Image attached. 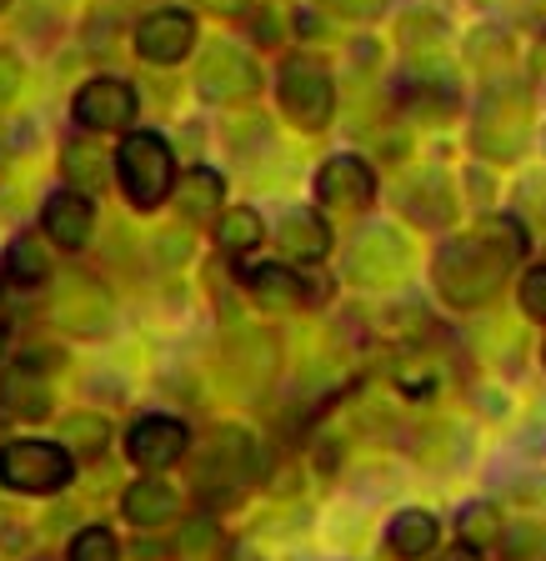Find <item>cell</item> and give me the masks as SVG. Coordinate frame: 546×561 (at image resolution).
Returning a JSON list of instances; mask_svg holds the SVG:
<instances>
[{
	"mask_svg": "<svg viewBox=\"0 0 546 561\" xmlns=\"http://www.w3.org/2000/svg\"><path fill=\"white\" fill-rule=\"evenodd\" d=\"M276 245L296 261H321L326 251H331V226H326V216H316L311 206H296L276 221Z\"/></svg>",
	"mask_w": 546,
	"mask_h": 561,
	"instance_id": "cell-17",
	"label": "cell"
},
{
	"mask_svg": "<svg viewBox=\"0 0 546 561\" xmlns=\"http://www.w3.org/2000/svg\"><path fill=\"white\" fill-rule=\"evenodd\" d=\"M542 356H546V346H542Z\"/></svg>",
	"mask_w": 546,
	"mask_h": 561,
	"instance_id": "cell-40",
	"label": "cell"
},
{
	"mask_svg": "<svg viewBox=\"0 0 546 561\" xmlns=\"http://www.w3.org/2000/svg\"><path fill=\"white\" fill-rule=\"evenodd\" d=\"M401 210H407L417 226H452L456 196L442 175H421V181H411V186L401 191Z\"/></svg>",
	"mask_w": 546,
	"mask_h": 561,
	"instance_id": "cell-20",
	"label": "cell"
},
{
	"mask_svg": "<svg viewBox=\"0 0 546 561\" xmlns=\"http://www.w3.org/2000/svg\"><path fill=\"white\" fill-rule=\"evenodd\" d=\"M522 311L532 316V321H546V266L522 276Z\"/></svg>",
	"mask_w": 546,
	"mask_h": 561,
	"instance_id": "cell-31",
	"label": "cell"
},
{
	"mask_svg": "<svg viewBox=\"0 0 546 561\" xmlns=\"http://www.w3.org/2000/svg\"><path fill=\"white\" fill-rule=\"evenodd\" d=\"M66 561H121L116 531H111V526H86V531H76Z\"/></svg>",
	"mask_w": 546,
	"mask_h": 561,
	"instance_id": "cell-28",
	"label": "cell"
},
{
	"mask_svg": "<svg viewBox=\"0 0 546 561\" xmlns=\"http://www.w3.org/2000/svg\"><path fill=\"white\" fill-rule=\"evenodd\" d=\"M257 471V442L236 426H216L196 451V477L206 491H236Z\"/></svg>",
	"mask_w": 546,
	"mask_h": 561,
	"instance_id": "cell-7",
	"label": "cell"
},
{
	"mask_svg": "<svg viewBox=\"0 0 546 561\" xmlns=\"http://www.w3.org/2000/svg\"><path fill=\"white\" fill-rule=\"evenodd\" d=\"M116 171H121V191L136 210H156L175 186V156L156 130H130L116 151Z\"/></svg>",
	"mask_w": 546,
	"mask_h": 561,
	"instance_id": "cell-2",
	"label": "cell"
},
{
	"mask_svg": "<svg viewBox=\"0 0 546 561\" xmlns=\"http://www.w3.org/2000/svg\"><path fill=\"white\" fill-rule=\"evenodd\" d=\"M316 280L302 276V271L266 261V266H257L251 276H246V291H251V301L257 306H266V311H296V306H311V301H321L326 296V286H316Z\"/></svg>",
	"mask_w": 546,
	"mask_h": 561,
	"instance_id": "cell-13",
	"label": "cell"
},
{
	"mask_svg": "<svg viewBox=\"0 0 546 561\" xmlns=\"http://www.w3.org/2000/svg\"><path fill=\"white\" fill-rule=\"evenodd\" d=\"M50 321L66 327L70 336L95 341L116 327V306H111L105 286H95V280H86V276H66V280H56V291H50Z\"/></svg>",
	"mask_w": 546,
	"mask_h": 561,
	"instance_id": "cell-6",
	"label": "cell"
},
{
	"mask_svg": "<svg viewBox=\"0 0 546 561\" xmlns=\"http://www.w3.org/2000/svg\"><path fill=\"white\" fill-rule=\"evenodd\" d=\"M321 5L346 15V21H372V15H382V0H321Z\"/></svg>",
	"mask_w": 546,
	"mask_h": 561,
	"instance_id": "cell-33",
	"label": "cell"
},
{
	"mask_svg": "<svg viewBox=\"0 0 546 561\" xmlns=\"http://www.w3.org/2000/svg\"><path fill=\"white\" fill-rule=\"evenodd\" d=\"M181 557L186 561H206L211 551L221 547V531H216V522H206V516H196V522H186V531H181Z\"/></svg>",
	"mask_w": 546,
	"mask_h": 561,
	"instance_id": "cell-30",
	"label": "cell"
},
{
	"mask_svg": "<svg viewBox=\"0 0 546 561\" xmlns=\"http://www.w3.org/2000/svg\"><path fill=\"white\" fill-rule=\"evenodd\" d=\"M0 351H5V331H0Z\"/></svg>",
	"mask_w": 546,
	"mask_h": 561,
	"instance_id": "cell-37",
	"label": "cell"
},
{
	"mask_svg": "<svg viewBox=\"0 0 546 561\" xmlns=\"http://www.w3.org/2000/svg\"><path fill=\"white\" fill-rule=\"evenodd\" d=\"M211 11H221V15H241L246 11V0H206Z\"/></svg>",
	"mask_w": 546,
	"mask_h": 561,
	"instance_id": "cell-35",
	"label": "cell"
},
{
	"mask_svg": "<svg viewBox=\"0 0 546 561\" xmlns=\"http://www.w3.org/2000/svg\"><path fill=\"white\" fill-rule=\"evenodd\" d=\"M276 91H281V111L302 130H321L337 111V85L331 70L311 56H286L276 70Z\"/></svg>",
	"mask_w": 546,
	"mask_h": 561,
	"instance_id": "cell-4",
	"label": "cell"
},
{
	"mask_svg": "<svg viewBox=\"0 0 546 561\" xmlns=\"http://www.w3.org/2000/svg\"><path fill=\"white\" fill-rule=\"evenodd\" d=\"M507 557L512 561H546V526L542 522H516L512 531H501Z\"/></svg>",
	"mask_w": 546,
	"mask_h": 561,
	"instance_id": "cell-29",
	"label": "cell"
},
{
	"mask_svg": "<svg viewBox=\"0 0 546 561\" xmlns=\"http://www.w3.org/2000/svg\"><path fill=\"white\" fill-rule=\"evenodd\" d=\"M5 5H11V0H0V11H5Z\"/></svg>",
	"mask_w": 546,
	"mask_h": 561,
	"instance_id": "cell-39",
	"label": "cell"
},
{
	"mask_svg": "<svg viewBox=\"0 0 546 561\" xmlns=\"http://www.w3.org/2000/svg\"><path fill=\"white\" fill-rule=\"evenodd\" d=\"M35 561H56V557H35Z\"/></svg>",
	"mask_w": 546,
	"mask_h": 561,
	"instance_id": "cell-38",
	"label": "cell"
},
{
	"mask_svg": "<svg viewBox=\"0 0 546 561\" xmlns=\"http://www.w3.org/2000/svg\"><path fill=\"white\" fill-rule=\"evenodd\" d=\"M21 76H25L21 60H15L11 50H0V101H11V95L21 91Z\"/></svg>",
	"mask_w": 546,
	"mask_h": 561,
	"instance_id": "cell-34",
	"label": "cell"
},
{
	"mask_svg": "<svg viewBox=\"0 0 546 561\" xmlns=\"http://www.w3.org/2000/svg\"><path fill=\"white\" fill-rule=\"evenodd\" d=\"M76 461L60 442H5L0 446V486L21 496H56L70 481Z\"/></svg>",
	"mask_w": 546,
	"mask_h": 561,
	"instance_id": "cell-3",
	"label": "cell"
},
{
	"mask_svg": "<svg viewBox=\"0 0 546 561\" xmlns=\"http://www.w3.org/2000/svg\"><path fill=\"white\" fill-rule=\"evenodd\" d=\"M0 401H5V411L21 421H46L50 416V386L35 376V362L25 356V362H15L11 371L0 376Z\"/></svg>",
	"mask_w": 546,
	"mask_h": 561,
	"instance_id": "cell-18",
	"label": "cell"
},
{
	"mask_svg": "<svg viewBox=\"0 0 546 561\" xmlns=\"http://www.w3.org/2000/svg\"><path fill=\"white\" fill-rule=\"evenodd\" d=\"M121 512H126V522H136L140 531H151V526H166L181 516V496H175L171 481H130L126 496H121Z\"/></svg>",
	"mask_w": 546,
	"mask_h": 561,
	"instance_id": "cell-16",
	"label": "cell"
},
{
	"mask_svg": "<svg viewBox=\"0 0 546 561\" xmlns=\"http://www.w3.org/2000/svg\"><path fill=\"white\" fill-rule=\"evenodd\" d=\"M261 236H266V226H261V216L251 206H236L216 221V245H221L226 256H246L251 245H261Z\"/></svg>",
	"mask_w": 546,
	"mask_h": 561,
	"instance_id": "cell-24",
	"label": "cell"
},
{
	"mask_svg": "<svg viewBox=\"0 0 546 561\" xmlns=\"http://www.w3.org/2000/svg\"><path fill=\"white\" fill-rule=\"evenodd\" d=\"M175 201H181V216H186V221H206L226 201V181L211 171V165H191L181 191H175Z\"/></svg>",
	"mask_w": 546,
	"mask_h": 561,
	"instance_id": "cell-22",
	"label": "cell"
},
{
	"mask_svg": "<svg viewBox=\"0 0 546 561\" xmlns=\"http://www.w3.org/2000/svg\"><path fill=\"white\" fill-rule=\"evenodd\" d=\"M60 442H66L76 456H101V451H105V442H111V426H105L101 416H91V411H76V416L66 421Z\"/></svg>",
	"mask_w": 546,
	"mask_h": 561,
	"instance_id": "cell-27",
	"label": "cell"
},
{
	"mask_svg": "<svg viewBox=\"0 0 546 561\" xmlns=\"http://www.w3.org/2000/svg\"><path fill=\"white\" fill-rule=\"evenodd\" d=\"M522 130H526V101L522 95H507L501 85H491L487 101H481V121L471 130V146L491 161H512L522 151Z\"/></svg>",
	"mask_w": 546,
	"mask_h": 561,
	"instance_id": "cell-8",
	"label": "cell"
},
{
	"mask_svg": "<svg viewBox=\"0 0 546 561\" xmlns=\"http://www.w3.org/2000/svg\"><path fill=\"white\" fill-rule=\"evenodd\" d=\"M41 231H46V241L66 245V251H81L95 231L91 196H81V191H70V186L56 191V196L46 201V210H41Z\"/></svg>",
	"mask_w": 546,
	"mask_h": 561,
	"instance_id": "cell-15",
	"label": "cell"
},
{
	"mask_svg": "<svg viewBox=\"0 0 546 561\" xmlns=\"http://www.w3.org/2000/svg\"><path fill=\"white\" fill-rule=\"evenodd\" d=\"M512 266H516L512 251H507L497 236L477 231V236H456V241H446L442 251H436V261H431V280H436L442 301L471 311V306H481V301L497 296V286L507 280Z\"/></svg>",
	"mask_w": 546,
	"mask_h": 561,
	"instance_id": "cell-1",
	"label": "cell"
},
{
	"mask_svg": "<svg viewBox=\"0 0 546 561\" xmlns=\"http://www.w3.org/2000/svg\"><path fill=\"white\" fill-rule=\"evenodd\" d=\"M507 56H512V46H507V35H501V31L471 35V60H481V66H501Z\"/></svg>",
	"mask_w": 546,
	"mask_h": 561,
	"instance_id": "cell-32",
	"label": "cell"
},
{
	"mask_svg": "<svg viewBox=\"0 0 546 561\" xmlns=\"http://www.w3.org/2000/svg\"><path fill=\"white\" fill-rule=\"evenodd\" d=\"M316 201L321 206H341V210H361L376 201V175L366 161L356 156H331V161L316 171Z\"/></svg>",
	"mask_w": 546,
	"mask_h": 561,
	"instance_id": "cell-14",
	"label": "cell"
},
{
	"mask_svg": "<svg viewBox=\"0 0 546 561\" xmlns=\"http://www.w3.org/2000/svg\"><path fill=\"white\" fill-rule=\"evenodd\" d=\"M456 531H462V547L466 551H487L501 541V516L491 502H466L462 516H456Z\"/></svg>",
	"mask_w": 546,
	"mask_h": 561,
	"instance_id": "cell-25",
	"label": "cell"
},
{
	"mask_svg": "<svg viewBox=\"0 0 546 561\" xmlns=\"http://www.w3.org/2000/svg\"><path fill=\"white\" fill-rule=\"evenodd\" d=\"M386 541H391L396 557L417 561V557H431V551H436V541H442V526H436V516H431V512H396Z\"/></svg>",
	"mask_w": 546,
	"mask_h": 561,
	"instance_id": "cell-21",
	"label": "cell"
},
{
	"mask_svg": "<svg viewBox=\"0 0 546 561\" xmlns=\"http://www.w3.org/2000/svg\"><path fill=\"white\" fill-rule=\"evenodd\" d=\"M105 161L111 156L101 151V146H91V140H70L66 146V161H60V171H66V181H70V191H81V196H91V191H101L105 186Z\"/></svg>",
	"mask_w": 546,
	"mask_h": 561,
	"instance_id": "cell-23",
	"label": "cell"
},
{
	"mask_svg": "<svg viewBox=\"0 0 546 561\" xmlns=\"http://www.w3.org/2000/svg\"><path fill=\"white\" fill-rule=\"evenodd\" d=\"M196 91L216 105L251 101V95L261 91V70L241 46H231V41H211L196 60Z\"/></svg>",
	"mask_w": 546,
	"mask_h": 561,
	"instance_id": "cell-5",
	"label": "cell"
},
{
	"mask_svg": "<svg viewBox=\"0 0 546 561\" xmlns=\"http://www.w3.org/2000/svg\"><path fill=\"white\" fill-rule=\"evenodd\" d=\"M401 95L426 116H452L456 111V81L446 66H411L407 81H401Z\"/></svg>",
	"mask_w": 546,
	"mask_h": 561,
	"instance_id": "cell-19",
	"label": "cell"
},
{
	"mask_svg": "<svg viewBox=\"0 0 546 561\" xmlns=\"http://www.w3.org/2000/svg\"><path fill=\"white\" fill-rule=\"evenodd\" d=\"M446 561H471V551H456V557H446Z\"/></svg>",
	"mask_w": 546,
	"mask_h": 561,
	"instance_id": "cell-36",
	"label": "cell"
},
{
	"mask_svg": "<svg viewBox=\"0 0 546 561\" xmlns=\"http://www.w3.org/2000/svg\"><path fill=\"white\" fill-rule=\"evenodd\" d=\"M196 50V15L191 11H156L136 25V56L151 66H175Z\"/></svg>",
	"mask_w": 546,
	"mask_h": 561,
	"instance_id": "cell-11",
	"label": "cell"
},
{
	"mask_svg": "<svg viewBox=\"0 0 546 561\" xmlns=\"http://www.w3.org/2000/svg\"><path fill=\"white\" fill-rule=\"evenodd\" d=\"M186 446H191V432L175 416H146V421H136L126 436V456L140 471H151V477L175 467V461L186 456Z\"/></svg>",
	"mask_w": 546,
	"mask_h": 561,
	"instance_id": "cell-12",
	"label": "cell"
},
{
	"mask_svg": "<svg viewBox=\"0 0 546 561\" xmlns=\"http://www.w3.org/2000/svg\"><path fill=\"white\" fill-rule=\"evenodd\" d=\"M5 276H11L15 286H41V280L50 276V256L41 251L35 236H15L11 241V251H5Z\"/></svg>",
	"mask_w": 546,
	"mask_h": 561,
	"instance_id": "cell-26",
	"label": "cell"
},
{
	"mask_svg": "<svg viewBox=\"0 0 546 561\" xmlns=\"http://www.w3.org/2000/svg\"><path fill=\"white\" fill-rule=\"evenodd\" d=\"M401 266H407V245H401L396 231H386V226L361 231L346 251V276L356 286H386V280L401 276Z\"/></svg>",
	"mask_w": 546,
	"mask_h": 561,
	"instance_id": "cell-10",
	"label": "cell"
},
{
	"mask_svg": "<svg viewBox=\"0 0 546 561\" xmlns=\"http://www.w3.org/2000/svg\"><path fill=\"white\" fill-rule=\"evenodd\" d=\"M70 116L81 121L86 130H126L136 121V91L121 76H95V81H86L76 91Z\"/></svg>",
	"mask_w": 546,
	"mask_h": 561,
	"instance_id": "cell-9",
	"label": "cell"
}]
</instances>
